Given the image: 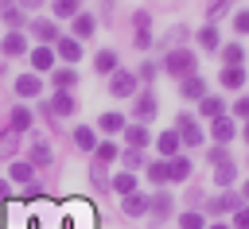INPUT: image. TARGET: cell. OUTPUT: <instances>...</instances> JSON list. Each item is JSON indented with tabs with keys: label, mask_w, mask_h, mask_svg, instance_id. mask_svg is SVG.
Wrapping results in <instances>:
<instances>
[{
	"label": "cell",
	"mask_w": 249,
	"mask_h": 229,
	"mask_svg": "<svg viewBox=\"0 0 249 229\" xmlns=\"http://www.w3.org/2000/svg\"><path fill=\"white\" fill-rule=\"evenodd\" d=\"M148 210H152V217H167V213H171V194H156V198H148Z\"/></svg>",
	"instance_id": "603a6c76"
},
{
	"label": "cell",
	"mask_w": 249,
	"mask_h": 229,
	"mask_svg": "<svg viewBox=\"0 0 249 229\" xmlns=\"http://www.w3.org/2000/svg\"><path fill=\"white\" fill-rule=\"evenodd\" d=\"M0 50H4L8 58L23 54V50H27V39H23V31H8V35H4V43H0Z\"/></svg>",
	"instance_id": "52a82bcc"
},
{
	"label": "cell",
	"mask_w": 249,
	"mask_h": 229,
	"mask_svg": "<svg viewBox=\"0 0 249 229\" xmlns=\"http://www.w3.org/2000/svg\"><path fill=\"white\" fill-rule=\"evenodd\" d=\"M222 105H226V101H222V97H202V105H198V113H202V116H210V120H214V116H222Z\"/></svg>",
	"instance_id": "83f0119b"
},
{
	"label": "cell",
	"mask_w": 249,
	"mask_h": 229,
	"mask_svg": "<svg viewBox=\"0 0 249 229\" xmlns=\"http://www.w3.org/2000/svg\"><path fill=\"white\" fill-rule=\"evenodd\" d=\"M74 82H78V74H74L70 66H62V70H54V89H74Z\"/></svg>",
	"instance_id": "4316f807"
},
{
	"label": "cell",
	"mask_w": 249,
	"mask_h": 229,
	"mask_svg": "<svg viewBox=\"0 0 249 229\" xmlns=\"http://www.w3.org/2000/svg\"><path fill=\"white\" fill-rule=\"evenodd\" d=\"M97 31V19L93 16H74V39H89Z\"/></svg>",
	"instance_id": "9a60e30c"
},
{
	"label": "cell",
	"mask_w": 249,
	"mask_h": 229,
	"mask_svg": "<svg viewBox=\"0 0 249 229\" xmlns=\"http://www.w3.org/2000/svg\"><path fill=\"white\" fill-rule=\"evenodd\" d=\"M93 151H97V163H113V159H117V144H109V140L97 144Z\"/></svg>",
	"instance_id": "8d00e7d4"
},
{
	"label": "cell",
	"mask_w": 249,
	"mask_h": 229,
	"mask_svg": "<svg viewBox=\"0 0 249 229\" xmlns=\"http://www.w3.org/2000/svg\"><path fill=\"white\" fill-rule=\"evenodd\" d=\"M156 147H160V155H179V132H160Z\"/></svg>",
	"instance_id": "ac0fdd59"
},
{
	"label": "cell",
	"mask_w": 249,
	"mask_h": 229,
	"mask_svg": "<svg viewBox=\"0 0 249 229\" xmlns=\"http://www.w3.org/2000/svg\"><path fill=\"white\" fill-rule=\"evenodd\" d=\"M12 198V190H8V182H0V202H8Z\"/></svg>",
	"instance_id": "f907efd6"
},
{
	"label": "cell",
	"mask_w": 249,
	"mask_h": 229,
	"mask_svg": "<svg viewBox=\"0 0 249 229\" xmlns=\"http://www.w3.org/2000/svg\"><path fill=\"white\" fill-rule=\"evenodd\" d=\"M132 89H136V74L117 70V74H113V82H109V93H113V97H132Z\"/></svg>",
	"instance_id": "5b68a950"
},
{
	"label": "cell",
	"mask_w": 249,
	"mask_h": 229,
	"mask_svg": "<svg viewBox=\"0 0 249 229\" xmlns=\"http://www.w3.org/2000/svg\"><path fill=\"white\" fill-rule=\"evenodd\" d=\"M233 31L237 35H249V12H237L233 16Z\"/></svg>",
	"instance_id": "ab89813d"
},
{
	"label": "cell",
	"mask_w": 249,
	"mask_h": 229,
	"mask_svg": "<svg viewBox=\"0 0 249 229\" xmlns=\"http://www.w3.org/2000/svg\"><path fill=\"white\" fill-rule=\"evenodd\" d=\"M43 109H47V116L54 120V116H70V113L78 109V101L70 97V89H54V97H51V101H47Z\"/></svg>",
	"instance_id": "7a4b0ae2"
},
{
	"label": "cell",
	"mask_w": 249,
	"mask_h": 229,
	"mask_svg": "<svg viewBox=\"0 0 249 229\" xmlns=\"http://www.w3.org/2000/svg\"><path fill=\"white\" fill-rule=\"evenodd\" d=\"M222 58H226V66H241V62H245V47H237V43H230V47L222 50Z\"/></svg>",
	"instance_id": "1f68e13d"
},
{
	"label": "cell",
	"mask_w": 249,
	"mask_h": 229,
	"mask_svg": "<svg viewBox=\"0 0 249 229\" xmlns=\"http://www.w3.org/2000/svg\"><path fill=\"white\" fill-rule=\"evenodd\" d=\"M179 229H202V213H195V210H187V213L179 217Z\"/></svg>",
	"instance_id": "74e56055"
},
{
	"label": "cell",
	"mask_w": 249,
	"mask_h": 229,
	"mask_svg": "<svg viewBox=\"0 0 249 229\" xmlns=\"http://www.w3.org/2000/svg\"><path fill=\"white\" fill-rule=\"evenodd\" d=\"M132 113H136V120H152L156 116V97L152 93H140L136 105H132Z\"/></svg>",
	"instance_id": "30bf717a"
},
{
	"label": "cell",
	"mask_w": 249,
	"mask_h": 229,
	"mask_svg": "<svg viewBox=\"0 0 249 229\" xmlns=\"http://www.w3.org/2000/svg\"><path fill=\"white\" fill-rule=\"evenodd\" d=\"M206 206H210V213H226V210H237L241 202H237V194H218V198H210Z\"/></svg>",
	"instance_id": "ffe728a7"
},
{
	"label": "cell",
	"mask_w": 249,
	"mask_h": 229,
	"mask_svg": "<svg viewBox=\"0 0 249 229\" xmlns=\"http://www.w3.org/2000/svg\"><path fill=\"white\" fill-rule=\"evenodd\" d=\"M31 66L35 70H51L54 66V47H35L31 50Z\"/></svg>",
	"instance_id": "4fadbf2b"
},
{
	"label": "cell",
	"mask_w": 249,
	"mask_h": 229,
	"mask_svg": "<svg viewBox=\"0 0 249 229\" xmlns=\"http://www.w3.org/2000/svg\"><path fill=\"white\" fill-rule=\"evenodd\" d=\"M175 132H179V144H187V147H198V144H202V128H198L187 113L175 116Z\"/></svg>",
	"instance_id": "3957f363"
},
{
	"label": "cell",
	"mask_w": 249,
	"mask_h": 229,
	"mask_svg": "<svg viewBox=\"0 0 249 229\" xmlns=\"http://www.w3.org/2000/svg\"><path fill=\"white\" fill-rule=\"evenodd\" d=\"M210 229H230V225H210Z\"/></svg>",
	"instance_id": "db71d44e"
},
{
	"label": "cell",
	"mask_w": 249,
	"mask_h": 229,
	"mask_svg": "<svg viewBox=\"0 0 249 229\" xmlns=\"http://www.w3.org/2000/svg\"><path fill=\"white\" fill-rule=\"evenodd\" d=\"M233 113H237V116H245V120H249V97H237V101H233Z\"/></svg>",
	"instance_id": "f6af8a7d"
},
{
	"label": "cell",
	"mask_w": 249,
	"mask_h": 229,
	"mask_svg": "<svg viewBox=\"0 0 249 229\" xmlns=\"http://www.w3.org/2000/svg\"><path fill=\"white\" fill-rule=\"evenodd\" d=\"M179 93H183L187 101H202V97H206V82H202L198 74H187V78L179 82Z\"/></svg>",
	"instance_id": "8992f818"
},
{
	"label": "cell",
	"mask_w": 249,
	"mask_h": 229,
	"mask_svg": "<svg viewBox=\"0 0 249 229\" xmlns=\"http://www.w3.org/2000/svg\"><path fill=\"white\" fill-rule=\"evenodd\" d=\"M54 43H58L54 50H58L66 62H78V58H82V43H78V39H54Z\"/></svg>",
	"instance_id": "7c38bea8"
},
{
	"label": "cell",
	"mask_w": 249,
	"mask_h": 229,
	"mask_svg": "<svg viewBox=\"0 0 249 229\" xmlns=\"http://www.w3.org/2000/svg\"><path fill=\"white\" fill-rule=\"evenodd\" d=\"M19 147V140H16V128H4L0 132V155H12Z\"/></svg>",
	"instance_id": "836d02e7"
},
{
	"label": "cell",
	"mask_w": 249,
	"mask_h": 229,
	"mask_svg": "<svg viewBox=\"0 0 249 229\" xmlns=\"http://www.w3.org/2000/svg\"><path fill=\"white\" fill-rule=\"evenodd\" d=\"M210 136H214L218 144H230V140H233V120H226V116H214V124H210Z\"/></svg>",
	"instance_id": "8fae6325"
},
{
	"label": "cell",
	"mask_w": 249,
	"mask_h": 229,
	"mask_svg": "<svg viewBox=\"0 0 249 229\" xmlns=\"http://www.w3.org/2000/svg\"><path fill=\"white\" fill-rule=\"evenodd\" d=\"M31 31H35L43 43H54V39H58V27H54V19H35V23H31Z\"/></svg>",
	"instance_id": "2e32d148"
},
{
	"label": "cell",
	"mask_w": 249,
	"mask_h": 229,
	"mask_svg": "<svg viewBox=\"0 0 249 229\" xmlns=\"http://www.w3.org/2000/svg\"><path fill=\"white\" fill-rule=\"evenodd\" d=\"M241 136H245V140H249V120H245V132H241Z\"/></svg>",
	"instance_id": "f5cc1de1"
},
{
	"label": "cell",
	"mask_w": 249,
	"mask_h": 229,
	"mask_svg": "<svg viewBox=\"0 0 249 229\" xmlns=\"http://www.w3.org/2000/svg\"><path fill=\"white\" fill-rule=\"evenodd\" d=\"M230 4H233V0H214V4H210V12H206V16H210V19H218V16H222V12H226V8H230Z\"/></svg>",
	"instance_id": "7bdbcfd3"
},
{
	"label": "cell",
	"mask_w": 249,
	"mask_h": 229,
	"mask_svg": "<svg viewBox=\"0 0 249 229\" xmlns=\"http://www.w3.org/2000/svg\"><path fill=\"white\" fill-rule=\"evenodd\" d=\"M132 23H136V27H148V23H152V16H148V12H136V16H132Z\"/></svg>",
	"instance_id": "7dc6e473"
},
{
	"label": "cell",
	"mask_w": 249,
	"mask_h": 229,
	"mask_svg": "<svg viewBox=\"0 0 249 229\" xmlns=\"http://www.w3.org/2000/svg\"><path fill=\"white\" fill-rule=\"evenodd\" d=\"M54 159V147L47 144V140H31V147H27V163L31 167H47Z\"/></svg>",
	"instance_id": "277c9868"
},
{
	"label": "cell",
	"mask_w": 249,
	"mask_h": 229,
	"mask_svg": "<svg viewBox=\"0 0 249 229\" xmlns=\"http://www.w3.org/2000/svg\"><path fill=\"white\" fill-rule=\"evenodd\" d=\"M0 16H4V23H8L12 31H19V27H23V8H12V4H8Z\"/></svg>",
	"instance_id": "4dcf8cb0"
},
{
	"label": "cell",
	"mask_w": 249,
	"mask_h": 229,
	"mask_svg": "<svg viewBox=\"0 0 249 229\" xmlns=\"http://www.w3.org/2000/svg\"><path fill=\"white\" fill-rule=\"evenodd\" d=\"M124 136H128V144H132V147H144V144H148V140H152V136H148V128H144V124H132V128H124Z\"/></svg>",
	"instance_id": "f1b7e54d"
},
{
	"label": "cell",
	"mask_w": 249,
	"mask_h": 229,
	"mask_svg": "<svg viewBox=\"0 0 249 229\" xmlns=\"http://www.w3.org/2000/svg\"><path fill=\"white\" fill-rule=\"evenodd\" d=\"M27 124H31V113H27L23 105H16V109H12V128H16V132H23Z\"/></svg>",
	"instance_id": "d590c367"
},
{
	"label": "cell",
	"mask_w": 249,
	"mask_h": 229,
	"mask_svg": "<svg viewBox=\"0 0 249 229\" xmlns=\"http://www.w3.org/2000/svg\"><path fill=\"white\" fill-rule=\"evenodd\" d=\"M43 0H16V8H39Z\"/></svg>",
	"instance_id": "681fc988"
},
{
	"label": "cell",
	"mask_w": 249,
	"mask_h": 229,
	"mask_svg": "<svg viewBox=\"0 0 249 229\" xmlns=\"http://www.w3.org/2000/svg\"><path fill=\"white\" fill-rule=\"evenodd\" d=\"M241 82H245V70L241 66H226L222 70V85L226 89H241Z\"/></svg>",
	"instance_id": "44dd1931"
},
{
	"label": "cell",
	"mask_w": 249,
	"mask_h": 229,
	"mask_svg": "<svg viewBox=\"0 0 249 229\" xmlns=\"http://www.w3.org/2000/svg\"><path fill=\"white\" fill-rule=\"evenodd\" d=\"M163 70L175 74V78H187V74H195V54L187 47H171L167 58H163Z\"/></svg>",
	"instance_id": "6da1fadb"
},
{
	"label": "cell",
	"mask_w": 249,
	"mask_h": 229,
	"mask_svg": "<svg viewBox=\"0 0 249 229\" xmlns=\"http://www.w3.org/2000/svg\"><path fill=\"white\" fill-rule=\"evenodd\" d=\"M187 175H191V159H183V155H171V163H167V179L183 182Z\"/></svg>",
	"instance_id": "5bb4252c"
},
{
	"label": "cell",
	"mask_w": 249,
	"mask_h": 229,
	"mask_svg": "<svg viewBox=\"0 0 249 229\" xmlns=\"http://www.w3.org/2000/svg\"><path fill=\"white\" fill-rule=\"evenodd\" d=\"M51 8H54V16H58V19L78 16V0H51Z\"/></svg>",
	"instance_id": "f546056e"
},
{
	"label": "cell",
	"mask_w": 249,
	"mask_h": 229,
	"mask_svg": "<svg viewBox=\"0 0 249 229\" xmlns=\"http://www.w3.org/2000/svg\"><path fill=\"white\" fill-rule=\"evenodd\" d=\"M198 43H202L206 50H214V47H218V27H214V23H206V27L198 31Z\"/></svg>",
	"instance_id": "e575fe53"
},
{
	"label": "cell",
	"mask_w": 249,
	"mask_h": 229,
	"mask_svg": "<svg viewBox=\"0 0 249 229\" xmlns=\"http://www.w3.org/2000/svg\"><path fill=\"white\" fill-rule=\"evenodd\" d=\"M113 190H117V194H132V190H136V179H132V171H121V175H113Z\"/></svg>",
	"instance_id": "484cf974"
},
{
	"label": "cell",
	"mask_w": 249,
	"mask_h": 229,
	"mask_svg": "<svg viewBox=\"0 0 249 229\" xmlns=\"http://www.w3.org/2000/svg\"><path fill=\"white\" fill-rule=\"evenodd\" d=\"M74 144H78L82 151H93V147H97V136H93V128H86V124H82V128H74Z\"/></svg>",
	"instance_id": "7402d4cb"
},
{
	"label": "cell",
	"mask_w": 249,
	"mask_h": 229,
	"mask_svg": "<svg viewBox=\"0 0 249 229\" xmlns=\"http://www.w3.org/2000/svg\"><path fill=\"white\" fill-rule=\"evenodd\" d=\"M39 89H43V82H39L35 74H19V78H16V93H19V97H35Z\"/></svg>",
	"instance_id": "9c48e42d"
},
{
	"label": "cell",
	"mask_w": 249,
	"mask_h": 229,
	"mask_svg": "<svg viewBox=\"0 0 249 229\" xmlns=\"http://www.w3.org/2000/svg\"><path fill=\"white\" fill-rule=\"evenodd\" d=\"M121 210L128 213V217H140V213H148V194H124V202H121Z\"/></svg>",
	"instance_id": "ba28073f"
},
{
	"label": "cell",
	"mask_w": 249,
	"mask_h": 229,
	"mask_svg": "<svg viewBox=\"0 0 249 229\" xmlns=\"http://www.w3.org/2000/svg\"><path fill=\"white\" fill-rule=\"evenodd\" d=\"M136 47H140V50H148V47H152V35H148V27H136Z\"/></svg>",
	"instance_id": "60d3db41"
},
{
	"label": "cell",
	"mask_w": 249,
	"mask_h": 229,
	"mask_svg": "<svg viewBox=\"0 0 249 229\" xmlns=\"http://www.w3.org/2000/svg\"><path fill=\"white\" fill-rule=\"evenodd\" d=\"M136 78H144V82H152V78H156V62H140V70H136Z\"/></svg>",
	"instance_id": "b9f144b4"
},
{
	"label": "cell",
	"mask_w": 249,
	"mask_h": 229,
	"mask_svg": "<svg viewBox=\"0 0 249 229\" xmlns=\"http://www.w3.org/2000/svg\"><path fill=\"white\" fill-rule=\"evenodd\" d=\"M210 163H226V147H222V144L210 147Z\"/></svg>",
	"instance_id": "bcb514c9"
},
{
	"label": "cell",
	"mask_w": 249,
	"mask_h": 229,
	"mask_svg": "<svg viewBox=\"0 0 249 229\" xmlns=\"http://www.w3.org/2000/svg\"><path fill=\"white\" fill-rule=\"evenodd\" d=\"M233 229H249V206H237L233 210Z\"/></svg>",
	"instance_id": "f35d334b"
},
{
	"label": "cell",
	"mask_w": 249,
	"mask_h": 229,
	"mask_svg": "<svg viewBox=\"0 0 249 229\" xmlns=\"http://www.w3.org/2000/svg\"><path fill=\"white\" fill-rule=\"evenodd\" d=\"M93 182H97V186H105V167H101V163L93 167Z\"/></svg>",
	"instance_id": "c3c4849f"
},
{
	"label": "cell",
	"mask_w": 249,
	"mask_h": 229,
	"mask_svg": "<svg viewBox=\"0 0 249 229\" xmlns=\"http://www.w3.org/2000/svg\"><path fill=\"white\" fill-rule=\"evenodd\" d=\"M233 179H237V167H233L230 159H226V163H218V171H214V182H218V186H230Z\"/></svg>",
	"instance_id": "d4e9b609"
},
{
	"label": "cell",
	"mask_w": 249,
	"mask_h": 229,
	"mask_svg": "<svg viewBox=\"0 0 249 229\" xmlns=\"http://www.w3.org/2000/svg\"><path fill=\"white\" fill-rule=\"evenodd\" d=\"M101 132H124V116L121 113H101Z\"/></svg>",
	"instance_id": "cb8c5ba5"
},
{
	"label": "cell",
	"mask_w": 249,
	"mask_h": 229,
	"mask_svg": "<svg viewBox=\"0 0 249 229\" xmlns=\"http://www.w3.org/2000/svg\"><path fill=\"white\" fill-rule=\"evenodd\" d=\"M124 163H128V167H140V163H144V155H140V147H132V151H124Z\"/></svg>",
	"instance_id": "ee69618b"
},
{
	"label": "cell",
	"mask_w": 249,
	"mask_h": 229,
	"mask_svg": "<svg viewBox=\"0 0 249 229\" xmlns=\"http://www.w3.org/2000/svg\"><path fill=\"white\" fill-rule=\"evenodd\" d=\"M148 179H152L156 186H163V182H167V163H163V159H156V163H148Z\"/></svg>",
	"instance_id": "d6a6232c"
},
{
	"label": "cell",
	"mask_w": 249,
	"mask_h": 229,
	"mask_svg": "<svg viewBox=\"0 0 249 229\" xmlns=\"http://www.w3.org/2000/svg\"><path fill=\"white\" fill-rule=\"evenodd\" d=\"M93 70H97V74H113V70H117V50H97Z\"/></svg>",
	"instance_id": "e0dca14e"
},
{
	"label": "cell",
	"mask_w": 249,
	"mask_h": 229,
	"mask_svg": "<svg viewBox=\"0 0 249 229\" xmlns=\"http://www.w3.org/2000/svg\"><path fill=\"white\" fill-rule=\"evenodd\" d=\"M8 175H12V182H31V175H35V167H31L27 159H16V163L8 167Z\"/></svg>",
	"instance_id": "d6986e66"
},
{
	"label": "cell",
	"mask_w": 249,
	"mask_h": 229,
	"mask_svg": "<svg viewBox=\"0 0 249 229\" xmlns=\"http://www.w3.org/2000/svg\"><path fill=\"white\" fill-rule=\"evenodd\" d=\"M241 194H245V202H249V182H245V186H241Z\"/></svg>",
	"instance_id": "816d5d0a"
}]
</instances>
